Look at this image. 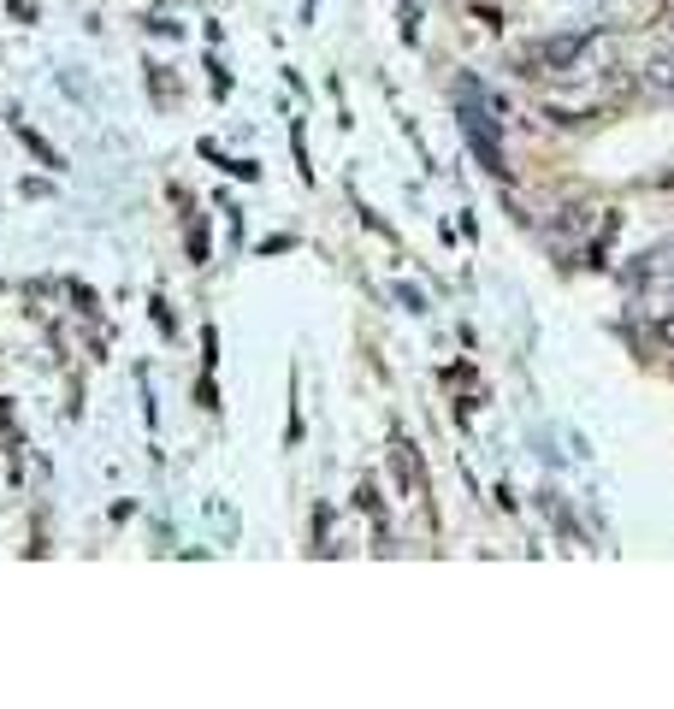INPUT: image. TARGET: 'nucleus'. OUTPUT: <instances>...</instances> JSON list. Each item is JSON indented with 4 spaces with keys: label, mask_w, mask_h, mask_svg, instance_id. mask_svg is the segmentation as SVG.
Returning <instances> with one entry per match:
<instances>
[{
    "label": "nucleus",
    "mask_w": 674,
    "mask_h": 709,
    "mask_svg": "<svg viewBox=\"0 0 674 709\" xmlns=\"http://www.w3.org/2000/svg\"><path fill=\"white\" fill-rule=\"evenodd\" d=\"M580 54H586V36H544V42H533L521 54V65L527 71H574Z\"/></svg>",
    "instance_id": "nucleus-1"
},
{
    "label": "nucleus",
    "mask_w": 674,
    "mask_h": 709,
    "mask_svg": "<svg viewBox=\"0 0 674 709\" xmlns=\"http://www.w3.org/2000/svg\"><path fill=\"white\" fill-rule=\"evenodd\" d=\"M462 125L473 136V154L491 166V172H503V148H497V130H491V113L479 107V89L468 83V101H462Z\"/></svg>",
    "instance_id": "nucleus-2"
},
{
    "label": "nucleus",
    "mask_w": 674,
    "mask_h": 709,
    "mask_svg": "<svg viewBox=\"0 0 674 709\" xmlns=\"http://www.w3.org/2000/svg\"><path fill=\"white\" fill-rule=\"evenodd\" d=\"M639 89L657 101H674V54H657V60L639 65Z\"/></svg>",
    "instance_id": "nucleus-3"
},
{
    "label": "nucleus",
    "mask_w": 674,
    "mask_h": 709,
    "mask_svg": "<svg viewBox=\"0 0 674 709\" xmlns=\"http://www.w3.org/2000/svg\"><path fill=\"white\" fill-rule=\"evenodd\" d=\"M645 343H651L657 355H674V308L651 314V325H645Z\"/></svg>",
    "instance_id": "nucleus-4"
},
{
    "label": "nucleus",
    "mask_w": 674,
    "mask_h": 709,
    "mask_svg": "<svg viewBox=\"0 0 674 709\" xmlns=\"http://www.w3.org/2000/svg\"><path fill=\"white\" fill-rule=\"evenodd\" d=\"M669 30H674V18H669Z\"/></svg>",
    "instance_id": "nucleus-5"
}]
</instances>
